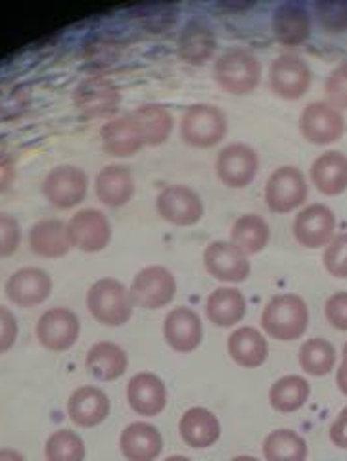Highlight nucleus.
Here are the masks:
<instances>
[{
    "label": "nucleus",
    "mask_w": 347,
    "mask_h": 461,
    "mask_svg": "<svg viewBox=\"0 0 347 461\" xmlns=\"http://www.w3.org/2000/svg\"><path fill=\"white\" fill-rule=\"evenodd\" d=\"M162 461H192V459L186 457V456L177 454V456H169V457H165V459H162Z\"/></svg>",
    "instance_id": "obj_51"
},
{
    "label": "nucleus",
    "mask_w": 347,
    "mask_h": 461,
    "mask_svg": "<svg viewBox=\"0 0 347 461\" xmlns=\"http://www.w3.org/2000/svg\"><path fill=\"white\" fill-rule=\"evenodd\" d=\"M85 367L93 379L100 383H113L127 373L129 356L120 344L102 340L93 344L86 352Z\"/></svg>",
    "instance_id": "obj_25"
},
{
    "label": "nucleus",
    "mask_w": 347,
    "mask_h": 461,
    "mask_svg": "<svg viewBox=\"0 0 347 461\" xmlns=\"http://www.w3.org/2000/svg\"><path fill=\"white\" fill-rule=\"evenodd\" d=\"M129 293H131L135 306L160 310L175 300L177 279L164 266H148L137 273Z\"/></svg>",
    "instance_id": "obj_5"
},
{
    "label": "nucleus",
    "mask_w": 347,
    "mask_h": 461,
    "mask_svg": "<svg viewBox=\"0 0 347 461\" xmlns=\"http://www.w3.org/2000/svg\"><path fill=\"white\" fill-rule=\"evenodd\" d=\"M221 421L208 408H191L181 415L179 435L186 446L194 450H206L221 440Z\"/></svg>",
    "instance_id": "obj_24"
},
{
    "label": "nucleus",
    "mask_w": 347,
    "mask_h": 461,
    "mask_svg": "<svg viewBox=\"0 0 347 461\" xmlns=\"http://www.w3.org/2000/svg\"><path fill=\"white\" fill-rule=\"evenodd\" d=\"M343 357H347V342L343 344Z\"/></svg>",
    "instance_id": "obj_53"
},
{
    "label": "nucleus",
    "mask_w": 347,
    "mask_h": 461,
    "mask_svg": "<svg viewBox=\"0 0 347 461\" xmlns=\"http://www.w3.org/2000/svg\"><path fill=\"white\" fill-rule=\"evenodd\" d=\"M325 317L330 327L336 330H347V291L332 294L325 304Z\"/></svg>",
    "instance_id": "obj_44"
},
{
    "label": "nucleus",
    "mask_w": 347,
    "mask_h": 461,
    "mask_svg": "<svg viewBox=\"0 0 347 461\" xmlns=\"http://www.w3.org/2000/svg\"><path fill=\"white\" fill-rule=\"evenodd\" d=\"M309 186L301 169L282 166L271 173L265 185V204L272 213H290L307 200Z\"/></svg>",
    "instance_id": "obj_6"
},
{
    "label": "nucleus",
    "mask_w": 347,
    "mask_h": 461,
    "mask_svg": "<svg viewBox=\"0 0 347 461\" xmlns=\"http://www.w3.org/2000/svg\"><path fill=\"white\" fill-rule=\"evenodd\" d=\"M257 0H217V6L228 14H242L255 6Z\"/></svg>",
    "instance_id": "obj_48"
},
{
    "label": "nucleus",
    "mask_w": 347,
    "mask_h": 461,
    "mask_svg": "<svg viewBox=\"0 0 347 461\" xmlns=\"http://www.w3.org/2000/svg\"><path fill=\"white\" fill-rule=\"evenodd\" d=\"M100 139H102L104 150L113 158L135 156L138 150H142V147H147L142 129L133 112L118 115V118L108 122L100 131Z\"/></svg>",
    "instance_id": "obj_21"
},
{
    "label": "nucleus",
    "mask_w": 347,
    "mask_h": 461,
    "mask_svg": "<svg viewBox=\"0 0 347 461\" xmlns=\"http://www.w3.org/2000/svg\"><path fill=\"white\" fill-rule=\"evenodd\" d=\"M29 247L40 258H64L71 242L67 227L60 220H40L29 230Z\"/></svg>",
    "instance_id": "obj_31"
},
{
    "label": "nucleus",
    "mask_w": 347,
    "mask_h": 461,
    "mask_svg": "<svg viewBox=\"0 0 347 461\" xmlns=\"http://www.w3.org/2000/svg\"><path fill=\"white\" fill-rule=\"evenodd\" d=\"M125 396L129 408L142 417H157L167 408V386L150 371L133 375L129 379Z\"/></svg>",
    "instance_id": "obj_18"
},
{
    "label": "nucleus",
    "mask_w": 347,
    "mask_h": 461,
    "mask_svg": "<svg viewBox=\"0 0 347 461\" xmlns=\"http://www.w3.org/2000/svg\"><path fill=\"white\" fill-rule=\"evenodd\" d=\"M336 348L334 344L323 337H313L301 344L298 352L299 367L311 377H325L336 367Z\"/></svg>",
    "instance_id": "obj_35"
},
{
    "label": "nucleus",
    "mask_w": 347,
    "mask_h": 461,
    "mask_svg": "<svg viewBox=\"0 0 347 461\" xmlns=\"http://www.w3.org/2000/svg\"><path fill=\"white\" fill-rule=\"evenodd\" d=\"M0 461H27L25 456L13 448H0Z\"/></svg>",
    "instance_id": "obj_50"
},
{
    "label": "nucleus",
    "mask_w": 347,
    "mask_h": 461,
    "mask_svg": "<svg viewBox=\"0 0 347 461\" xmlns=\"http://www.w3.org/2000/svg\"><path fill=\"white\" fill-rule=\"evenodd\" d=\"M20 335V325L16 315L12 313L6 306H0V356L12 350Z\"/></svg>",
    "instance_id": "obj_45"
},
{
    "label": "nucleus",
    "mask_w": 347,
    "mask_h": 461,
    "mask_svg": "<svg viewBox=\"0 0 347 461\" xmlns=\"http://www.w3.org/2000/svg\"><path fill=\"white\" fill-rule=\"evenodd\" d=\"M323 266L336 279H347V233L334 235L323 252Z\"/></svg>",
    "instance_id": "obj_40"
},
{
    "label": "nucleus",
    "mask_w": 347,
    "mask_h": 461,
    "mask_svg": "<svg viewBox=\"0 0 347 461\" xmlns=\"http://www.w3.org/2000/svg\"><path fill=\"white\" fill-rule=\"evenodd\" d=\"M294 239L306 249H325L336 235V215L325 204L301 208L292 225Z\"/></svg>",
    "instance_id": "obj_14"
},
{
    "label": "nucleus",
    "mask_w": 347,
    "mask_h": 461,
    "mask_svg": "<svg viewBox=\"0 0 347 461\" xmlns=\"http://www.w3.org/2000/svg\"><path fill=\"white\" fill-rule=\"evenodd\" d=\"M227 350L233 362L245 369L262 367L269 357V342L255 327H238L228 335Z\"/></svg>",
    "instance_id": "obj_26"
},
{
    "label": "nucleus",
    "mask_w": 347,
    "mask_h": 461,
    "mask_svg": "<svg viewBox=\"0 0 347 461\" xmlns=\"http://www.w3.org/2000/svg\"><path fill=\"white\" fill-rule=\"evenodd\" d=\"M313 71L298 54H282L271 64L269 86L282 100H298L309 91Z\"/></svg>",
    "instance_id": "obj_10"
},
{
    "label": "nucleus",
    "mask_w": 347,
    "mask_h": 461,
    "mask_svg": "<svg viewBox=\"0 0 347 461\" xmlns=\"http://www.w3.org/2000/svg\"><path fill=\"white\" fill-rule=\"evenodd\" d=\"M67 415L71 423L79 429H94L102 425L111 410L110 396L102 388L85 384L76 388L67 398Z\"/></svg>",
    "instance_id": "obj_19"
},
{
    "label": "nucleus",
    "mask_w": 347,
    "mask_h": 461,
    "mask_svg": "<svg viewBox=\"0 0 347 461\" xmlns=\"http://www.w3.org/2000/svg\"><path fill=\"white\" fill-rule=\"evenodd\" d=\"M120 450L127 461H156L164 452V437L156 425L135 421L121 430Z\"/></svg>",
    "instance_id": "obj_22"
},
{
    "label": "nucleus",
    "mask_w": 347,
    "mask_h": 461,
    "mask_svg": "<svg viewBox=\"0 0 347 461\" xmlns=\"http://www.w3.org/2000/svg\"><path fill=\"white\" fill-rule=\"evenodd\" d=\"M313 14L326 33L340 35L347 32V0H315Z\"/></svg>",
    "instance_id": "obj_38"
},
{
    "label": "nucleus",
    "mask_w": 347,
    "mask_h": 461,
    "mask_svg": "<svg viewBox=\"0 0 347 461\" xmlns=\"http://www.w3.org/2000/svg\"><path fill=\"white\" fill-rule=\"evenodd\" d=\"M299 131L303 139L316 147L336 142L345 133V118L342 110L332 106L326 100H316L307 104L299 115Z\"/></svg>",
    "instance_id": "obj_8"
},
{
    "label": "nucleus",
    "mask_w": 347,
    "mask_h": 461,
    "mask_svg": "<svg viewBox=\"0 0 347 461\" xmlns=\"http://www.w3.org/2000/svg\"><path fill=\"white\" fill-rule=\"evenodd\" d=\"M121 47L120 42L111 37H94L86 42L85 60L93 68H106L120 58Z\"/></svg>",
    "instance_id": "obj_39"
},
{
    "label": "nucleus",
    "mask_w": 347,
    "mask_h": 461,
    "mask_svg": "<svg viewBox=\"0 0 347 461\" xmlns=\"http://www.w3.org/2000/svg\"><path fill=\"white\" fill-rule=\"evenodd\" d=\"M13 179H16V166L10 156L0 154V193L8 191Z\"/></svg>",
    "instance_id": "obj_47"
},
{
    "label": "nucleus",
    "mask_w": 347,
    "mask_h": 461,
    "mask_svg": "<svg viewBox=\"0 0 347 461\" xmlns=\"http://www.w3.org/2000/svg\"><path fill=\"white\" fill-rule=\"evenodd\" d=\"M86 189H89L86 173L76 166L54 167L42 183V194L58 210L79 206L86 196Z\"/></svg>",
    "instance_id": "obj_13"
},
{
    "label": "nucleus",
    "mask_w": 347,
    "mask_h": 461,
    "mask_svg": "<svg viewBox=\"0 0 347 461\" xmlns=\"http://www.w3.org/2000/svg\"><path fill=\"white\" fill-rule=\"evenodd\" d=\"M271 239L269 223L257 213H245L238 218L230 229V242L238 247L245 256H254L267 249Z\"/></svg>",
    "instance_id": "obj_33"
},
{
    "label": "nucleus",
    "mask_w": 347,
    "mask_h": 461,
    "mask_svg": "<svg viewBox=\"0 0 347 461\" xmlns=\"http://www.w3.org/2000/svg\"><path fill=\"white\" fill-rule=\"evenodd\" d=\"M86 308L100 325L123 327L133 317V298L129 288L111 277L98 279L86 293Z\"/></svg>",
    "instance_id": "obj_3"
},
{
    "label": "nucleus",
    "mask_w": 347,
    "mask_h": 461,
    "mask_svg": "<svg viewBox=\"0 0 347 461\" xmlns=\"http://www.w3.org/2000/svg\"><path fill=\"white\" fill-rule=\"evenodd\" d=\"M325 91L328 96L326 103L336 106L338 110H347V62H342L330 71Z\"/></svg>",
    "instance_id": "obj_42"
},
{
    "label": "nucleus",
    "mask_w": 347,
    "mask_h": 461,
    "mask_svg": "<svg viewBox=\"0 0 347 461\" xmlns=\"http://www.w3.org/2000/svg\"><path fill=\"white\" fill-rule=\"evenodd\" d=\"M248 310L245 296L236 286H219L206 300V317L209 323L221 329L235 327L240 323Z\"/></svg>",
    "instance_id": "obj_30"
},
{
    "label": "nucleus",
    "mask_w": 347,
    "mask_h": 461,
    "mask_svg": "<svg viewBox=\"0 0 347 461\" xmlns=\"http://www.w3.org/2000/svg\"><path fill=\"white\" fill-rule=\"evenodd\" d=\"M156 208L164 221L177 227H191L204 218V202L186 185L165 186L156 198Z\"/></svg>",
    "instance_id": "obj_9"
},
{
    "label": "nucleus",
    "mask_w": 347,
    "mask_h": 461,
    "mask_svg": "<svg viewBox=\"0 0 347 461\" xmlns=\"http://www.w3.org/2000/svg\"><path fill=\"white\" fill-rule=\"evenodd\" d=\"M328 437L336 448L347 450V406L336 415V420L332 421Z\"/></svg>",
    "instance_id": "obj_46"
},
{
    "label": "nucleus",
    "mask_w": 347,
    "mask_h": 461,
    "mask_svg": "<svg viewBox=\"0 0 347 461\" xmlns=\"http://www.w3.org/2000/svg\"><path fill=\"white\" fill-rule=\"evenodd\" d=\"M204 266L221 283H244L250 277V258L230 240H215L204 250Z\"/></svg>",
    "instance_id": "obj_15"
},
{
    "label": "nucleus",
    "mask_w": 347,
    "mask_h": 461,
    "mask_svg": "<svg viewBox=\"0 0 347 461\" xmlns=\"http://www.w3.org/2000/svg\"><path fill=\"white\" fill-rule=\"evenodd\" d=\"M66 227L71 247L86 254L104 250L111 240L110 220L104 212L94 208L79 210Z\"/></svg>",
    "instance_id": "obj_12"
},
{
    "label": "nucleus",
    "mask_w": 347,
    "mask_h": 461,
    "mask_svg": "<svg viewBox=\"0 0 347 461\" xmlns=\"http://www.w3.org/2000/svg\"><path fill=\"white\" fill-rule=\"evenodd\" d=\"M311 396V384L301 375H284L269 388V403L279 413H294L306 406Z\"/></svg>",
    "instance_id": "obj_32"
},
{
    "label": "nucleus",
    "mask_w": 347,
    "mask_h": 461,
    "mask_svg": "<svg viewBox=\"0 0 347 461\" xmlns=\"http://www.w3.org/2000/svg\"><path fill=\"white\" fill-rule=\"evenodd\" d=\"M133 115L142 129L147 147H157L169 139L173 131V115L165 106L144 104L137 108Z\"/></svg>",
    "instance_id": "obj_36"
},
{
    "label": "nucleus",
    "mask_w": 347,
    "mask_h": 461,
    "mask_svg": "<svg viewBox=\"0 0 347 461\" xmlns=\"http://www.w3.org/2000/svg\"><path fill=\"white\" fill-rule=\"evenodd\" d=\"M230 461H259V459L254 457V456H236V457H233Z\"/></svg>",
    "instance_id": "obj_52"
},
{
    "label": "nucleus",
    "mask_w": 347,
    "mask_h": 461,
    "mask_svg": "<svg viewBox=\"0 0 347 461\" xmlns=\"http://www.w3.org/2000/svg\"><path fill=\"white\" fill-rule=\"evenodd\" d=\"M311 181L325 196H338L347 191V156L340 150L323 152L311 166Z\"/></svg>",
    "instance_id": "obj_28"
},
{
    "label": "nucleus",
    "mask_w": 347,
    "mask_h": 461,
    "mask_svg": "<svg viewBox=\"0 0 347 461\" xmlns=\"http://www.w3.org/2000/svg\"><path fill=\"white\" fill-rule=\"evenodd\" d=\"M272 33L284 47H299L311 37L313 18L306 6L284 3L272 14Z\"/></svg>",
    "instance_id": "obj_23"
},
{
    "label": "nucleus",
    "mask_w": 347,
    "mask_h": 461,
    "mask_svg": "<svg viewBox=\"0 0 347 461\" xmlns=\"http://www.w3.org/2000/svg\"><path fill=\"white\" fill-rule=\"evenodd\" d=\"M22 229L13 215L0 212V258H10L20 249Z\"/></svg>",
    "instance_id": "obj_43"
},
{
    "label": "nucleus",
    "mask_w": 347,
    "mask_h": 461,
    "mask_svg": "<svg viewBox=\"0 0 347 461\" xmlns=\"http://www.w3.org/2000/svg\"><path fill=\"white\" fill-rule=\"evenodd\" d=\"M265 461H307V442L292 429H274L263 440Z\"/></svg>",
    "instance_id": "obj_34"
},
{
    "label": "nucleus",
    "mask_w": 347,
    "mask_h": 461,
    "mask_svg": "<svg viewBox=\"0 0 347 461\" xmlns=\"http://www.w3.org/2000/svg\"><path fill=\"white\" fill-rule=\"evenodd\" d=\"M164 339L171 350L191 354L204 342V323L201 317L188 306L173 308L164 320Z\"/></svg>",
    "instance_id": "obj_17"
},
{
    "label": "nucleus",
    "mask_w": 347,
    "mask_h": 461,
    "mask_svg": "<svg viewBox=\"0 0 347 461\" xmlns=\"http://www.w3.org/2000/svg\"><path fill=\"white\" fill-rule=\"evenodd\" d=\"M45 457L47 461H85V440L76 430L58 429L47 438Z\"/></svg>",
    "instance_id": "obj_37"
},
{
    "label": "nucleus",
    "mask_w": 347,
    "mask_h": 461,
    "mask_svg": "<svg viewBox=\"0 0 347 461\" xmlns=\"http://www.w3.org/2000/svg\"><path fill=\"white\" fill-rule=\"evenodd\" d=\"M76 106L86 118H104L120 106V91L104 77H89L79 83L74 95Z\"/></svg>",
    "instance_id": "obj_20"
},
{
    "label": "nucleus",
    "mask_w": 347,
    "mask_h": 461,
    "mask_svg": "<svg viewBox=\"0 0 347 461\" xmlns=\"http://www.w3.org/2000/svg\"><path fill=\"white\" fill-rule=\"evenodd\" d=\"M35 335L42 348L60 354L74 348L81 335V321L74 310L58 306L39 317Z\"/></svg>",
    "instance_id": "obj_7"
},
{
    "label": "nucleus",
    "mask_w": 347,
    "mask_h": 461,
    "mask_svg": "<svg viewBox=\"0 0 347 461\" xmlns=\"http://www.w3.org/2000/svg\"><path fill=\"white\" fill-rule=\"evenodd\" d=\"M213 77L223 91L244 96L257 89L262 81V64L252 50L233 47L215 60Z\"/></svg>",
    "instance_id": "obj_2"
},
{
    "label": "nucleus",
    "mask_w": 347,
    "mask_h": 461,
    "mask_svg": "<svg viewBox=\"0 0 347 461\" xmlns=\"http://www.w3.org/2000/svg\"><path fill=\"white\" fill-rule=\"evenodd\" d=\"M217 49V37L213 29L204 20H191L179 35L177 52L181 60L192 66H201L211 60Z\"/></svg>",
    "instance_id": "obj_27"
},
{
    "label": "nucleus",
    "mask_w": 347,
    "mask_h": 461,
    "mask_svg": "<svg viewBox=\"0 0 347 461\" xmlns=\"http://www.w3.org/2000/svg\"><path fill=\"white\" fill-rule=\"evenodd\" d=\"M309 327V308L298 294L272 296L262 312L263 333L274 340L294 342L306 335Z\"/></svg>",
    "instance_id": "obj_1"
},
{
    "label": "nucleus",
    "mask_w": 347,
    "mask_h": 461,
    "mask_svg": "<svg viewBox=\"0 0 347 461\" xmlns=\"http://www.w3.org/2000/svg\"><path fill=\"white\" fill-rule=\"evenodd\" d=\"M257 169L259 156L250 144H227V147L217 154V177H219L221 183L227 185L228 189H244V186H248L255 179Z\"/></svg>",
    "instance_id": "obj_11"
},
{
    "label": "nucleus",
    "mask_w": 347,
    "mask_h": 461,
    "mask_svg": "<svg viewBox=\"0 0 347 461\" xmlns=\"http://www.w3.org/2000/svg\"><path fill=\"white\" fill-rule=\"evenodd\" d=\"M96 198L108 208H121L133 198L135 183L131 169L121 164L106 166L94 181Z\"/></svg>",
    "instance_id": "obj_29"
},
{
    "label": "nucleus",
    "mask_w": 347,
    "mask_h": 461,
    "mask_svg": "<svg viewBox=\"0 0 347 461\" xmlns=\"http://www.w3.org/2000/svg\"><path fill=\"white\" fill-rule=\"evenodd\" d=\"M336 384H338V391L347 396V357L342 359L340 367L336 369Z\"/></svg>",
    "instance_id": "obj_49"
},
{
    "label": "nucleus",
    "mask_w": 347,
    "mask_h": 461,
    "mask_svg": "<svg viewBox=\"0 0 347 461\" xmlns=\"http://www.w3.org/2000/svg\"><path fill=\"white\" fill-rule=\"evenodd\" d=\"M225 112L211 104H194L186 108L181 122V135L188 147L211 149L227 135Z\"/></svg>",
    "instance_id": "obj_4"
},
{
    "label": "nucleus",
    "mask_w": 347,
    "mask_h": 461,
    "mask_svg": "<svg viewBox=\"0 0 347 461\" xmlns=\"http://www.w3.org/2000/svg\"><path fill=\"white\" fill-rule=\"evenodd\" d=\"M137 16L140 23L144 27H148L150 32H165V29H169L171 23L177 20V8H173L165 3H148L137 10Z\"/></svg>",
    "instance_id": "obj_41"
},
{
    "label": "nucleus",
    "mask_w": 347,
    "mask_h": 461,
    "mask_svg": "<svg viewBox=\"0 0 347 461\" xmlns=\"http://www.w3.org/2000/svg\"><path fill=\"white\" fill-rule=\"evenodd\" d=\"M52 277L40 267H22L13 271L6 281L4 293L12 304L20 308H35L52 294Z\"/></svg>",
    "instance_id": "obj_16"
}]
</instances>
